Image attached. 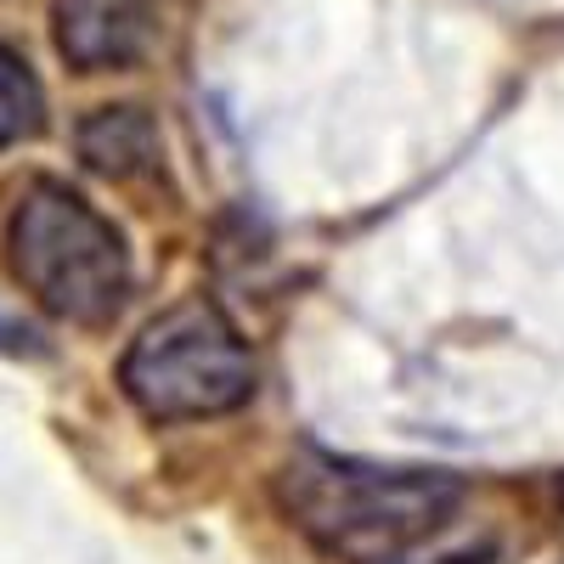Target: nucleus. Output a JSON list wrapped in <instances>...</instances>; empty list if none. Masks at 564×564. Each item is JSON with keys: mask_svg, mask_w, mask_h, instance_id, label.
Listing matches in <instances>:
<instances>
[{"mask_svg": "<svg viewBox=\"0 0 564 564\" xmlns=\"http://www.w3.org/2000/svg\"><path fill=\"white\" fill-rule=\"evenodd\" d=\"M254 350L215 300H181L135 334L119 361V390L153 423L238 412L254 395Z\"/></svg>", "mask_w": 564, "mask_h": 564, "instance_id": "3", "label": "nucleus"}, {"mask_svg": "<svg viewBox=\"0 0 564 564\" xmlns=\"http://www.w3.org/2000/svg\"><path fill=\"white\" fill-rule=\"evenodd\" d=\"M40 130H45V90L12 45H0V148L34 141Z\"/></svg>", "mask_w": 564, "mask_h": 564, "instance_id": "6", "label": "nucleus"}, {"mask_svg": "<svg viewBox=\"0 0 564 564\" xmlns=\"http://www.w3.org/2000/svg\"><path fill=\"white\" fill-rule=\"evenodd\" d=\"M52 34L68 68H130L153 45V0H52Z\"/></svg>", "mask_w": 564, "mask_h": 564, "instance_id": "4", "label": "nucleus"}, {"mask_svg": "<svg viewBox=\"0 0 564 564\" xmlns=\"http://www.w3.org/2000/svg\"><path fill=\"white\" fill-rule=\"evenodd\" d=\"M7 265L23 294L74 327H108L130 300L124 231L63 181H34L7 220Z\"/></svg>", "mask_w": 564, "mask_h": 564, "instance_id": "2", "label": "nucleus"}, {"mask_svg": "<svg viewBox=\"0 0 564 564\" xmlns=\"http://www.w3.org/2000/svg\"><path fill=\"white\" fill-rule=\"evenodd\" d=\"M463 480L446 468H395L300 446L276 475L289 525L345 564H401L463 508Z\"/></svg>", "mask_w": 564, "mask_h": 564, "instance_id": "1", "label": "nucleus"}, {"mask_svg": "<svg viewBox=\"0 0 564 564\" xmlns=\"http://www.w3.org/2000/svg\"><path fill=\"white\" fill-rule=\"evenodd\" d=\"M79 159L108 175V181H141L159 170V124L148 108L119 102V108H97L79 124Z\"/></svg>", "mask_w": 564, "mask_h": 564, "instance_id": "5", "label": "nucleus"}]
</instances>
